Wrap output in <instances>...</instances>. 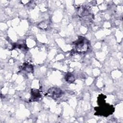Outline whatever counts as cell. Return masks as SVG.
I'll return each instance as SVG.
<instances>
[{
	"instance_id": "1",
	"label": "cell",
	"mask_w": 123,
	"mask_h": 123,
	"mask_svg": "<svg viewBox=\"0 0 123 123\" xmlns=\"http://www.w3.org/2000/svg\"><path fill=\"white\" fill-rule=\"evenodd\" d=\"M88 44L84 37H81L76 41L75 44L76 49L79 52H84L87 49Z\"/></svg>"
},
{
	"instance_id": "2",
	"label": "cell",
	"mask_w": 123,
	"mask_h": 123,
	"mask_svg": "<svg viewBox=\"0 0 123 123\" xmlns=\"http://www.w3.org/2000/svg\"><path fill=\"white\" fill-rule=\"evenodd\" d=\"M49 96L53 98H58L60 97L62 94V91L59 88L53 87L50 88L48 91Z\"/></svg>"
},
{
	"instance_id": "3",
	"label": "cell",
	"mask_w": 123,
	"mask_h": 123,
	"mask_svg": "<svg viewBox=\"0 0 123 123\" xmlns=\"http://www.w3.org/2000/svg\"><path fill=\"white\" fill-rule=\"evenodd\" d=\"M36 89L34 90V92H32V96L33 97V99H36L37 98H38L40 96V94L38 92H36Z\"/></svg>"
}]
</instances>
